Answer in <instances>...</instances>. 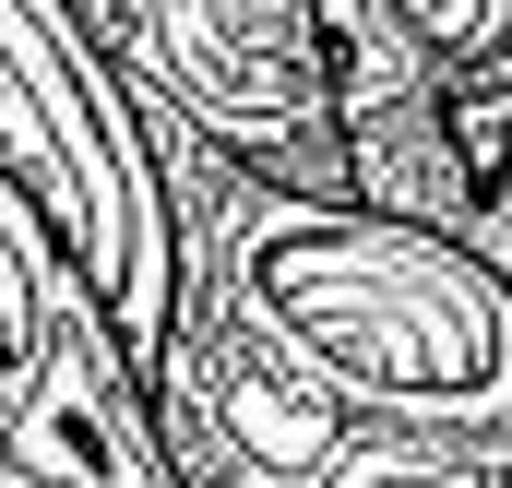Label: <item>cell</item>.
Returning <instances> with one entry per match:
<instances>
[{
  "mask_svg": "<svg viewBox=\"0 0 512 488\" xmlns=\"http://www.w3.org/2000/svg\"><path fill=\"white\" fill-rule=\"evenodd\" d=\"M0 179L96 262L120 334L155 358L179 298V203L131 72L72 0H0Z\"/></svg>",
  "mask_w": 512,
  "mask_h": 488,
  "instance_id": "3",
  "label": "cell"
},
{
  "mask_svg": "<svg viewBox=\"0 0 512 488\" xmlns=\"http://www.w3.org/2000/svg\"><path fill=\"white\" fill-rule=\"evenodd\" d=\"M358 203L453 227L512 274V0H310Z\"/></svg>",
  "mask_w": 512,
  "mask_h": 488,
  "instance_id": "2",
  "label": "cell"
},
{
  "mask_svg": "<svg viewBox=\"0 0 512 488\" xmlns=\"http://www.w3.org/2000/svg\"><path fill=\"white\" fill-rule=\"evenodd\" d=\"M179 298L155 417L191 488H512V274L155 108Z\"/></svg>",
  "mask_w": 512,
  "mask_h": 488,
  "instance_id": "1",
  "label": "cell"
},
{
  "mask_svg": "<svg viewBox=\"0 0 512 488\" xmlns=\"http://www.w3.org/2000/svg\"><path fill=\"white\" fill-rule=\"evenodd\" d=\"M0 488H191L96 262L0 179Z\"/></svg>",
  "mask_w": 512,
  "mask_h": 488,
  "instance_id": "4",
  "label": "cell"
},
{
  "mask_svg": "<svg viewBox=\"0 0 512 488\" xmlns=\"http://www.w3.org/2000/svg\"><path fill=\"white\" fill-rule=\"evenodd\" d=\"M131 96L203 120L227 155H251L274 179L310 191H358L346 179V131H334V84H322V36L310 0H72Z\"/></svg>",
  "mask_w": 512,
  "mask_h": 488,
  "instance_id": "5",
  "label": "cell"
}]
</instances>
